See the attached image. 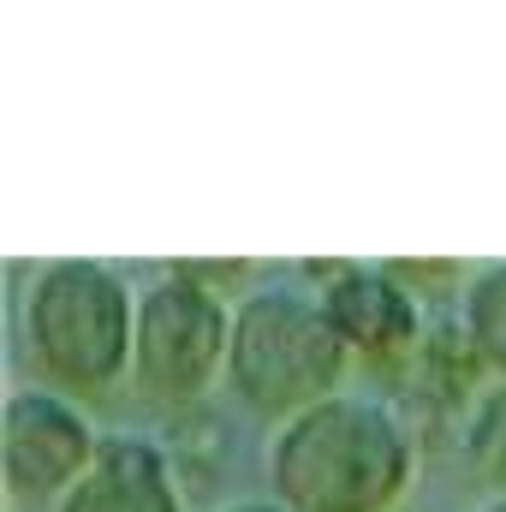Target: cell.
<instances>
[{
    "label": "cell",
    "mask_w": 506,
    "mask_h": 512,
    "mask_svg": "<svg viewBox=\"0 0 506 512\" xmlns=\"http://www.w3.org/2000/svg\"><path fill=\"white\" fill-rule=\"evenodd\" d=\"M233 352V298L209 286L191 262H167L137 286V334H131V387L161 405L185 411L227 387Z\"/></svg>",
    "instance_id": "obj_4"
},
{
    "label": "cell",
    "mask_w": 506,
    "mask_h": 512,
    "mask_svg": "<svg viewBox=\"0 0 506 512\" xmlns=\"http://www.w3.org/2000/svg\"><path fill=\"white\" fill-rule=\"evenodd\" d=\"M465 512H506V495H483V501H471Z\"/></svg>",
    "instance_id": "obj_11"
},
{
    "label": "cell",
    "mask_w": 506,
    "mask_h": 512,
    "mask_svg": "<svg viewBox=\"0 0 506 512\" xmlns=\"http://www.w3.org/2000/svg\"><path fill=\"white\" fill-rule=\"evenodd\" d=\"M459 346L477 370H489V382L506 376V256L471 268L465 298H459Z\"/></svg>",
    "instance_id": "obj_8"
},
{
    "label": "cell",
    "mask_w": 506,
    "mask_h": 512,
    "mask_svg": "<svg viewBox=\"0 0 506 512\" xmlns=\"http://www.w3.org/2000/svg\"><path fill=\"white\" fill-rule=\"evenodd\" d=\"M54 512H185V483L155 435L108 429L96 471Z\"/></svg>",
    "instance_id": "obj_7"
},
{
    "label": "cell",
    "mask_w": 506,
    "mask_h": 512,
    "mask_svg": "<svg viewBox=\"0 0 506 512\" xmlns=\"http://www.w3.org/2000/svg\"><path fill=\"white\" fill-rule=\"evenodd\" d=\"M108 429H96V417L84 411V399L60 393V387L24 382L6 393L0 411V471L12 501H66L102 459Z\"/></svg>",
    "instance_id": "obj_5"
},
{
    "label": "cell",
    "mask_w": 506,
    "mask_h": 512,
    "mask_svg": "<svg viewBox=\"0 0 506 512\" xmlns=\"http://www.w3.org/2000/svg\"><path fill=\"white\" fill-rule=\"evenodd\" d=\"M137 286L96 256H48L18 298V346L42 387L102 399L131 382Z\"/></svg>",
    "instance_id": "obj_2"
},
{
    "label": "cell",
    "mask_w": 506,
    "mask_h": 512,
    "mask_svg": "<svg viewBox=\"0 0 506 512\" xmlns=\"http://www.w3.org/2000/svg\"><path fill=\"white\" fill-rule=\"evenodd\" d=\"M215 512H292V507L274 501V495H239V501H221Z\"/></svg>",
    "instance_id": "obj_10"
},
{
    "label": "cell",
    "mask_w": 506,
    "mask_h": 512,
    "mask_svg": "<svg viewBox=\"0 0 506 512\" xmlns=\"http://www.w3.org/2000/svg\"><path fill=\"white\" fill-rule=\"evenodd\" d=\"M262 477L292 512H399L417 483V435L376 393H334L268 429Z\"/></svg>",
    "instance_id": "obj_1"
},
{
    "label": "cell",
    "mask_w": 506,
    "mask_h": 512,
    "mask_svg": "<svg viewBox=\"0 0 506 512\" xmlns=\"http://www.w3.org/2000/svg\"><path fill=\"white\" fill-rule=\"evenodd\" d=\"M316 292L322 310L334 322V334L346 340L352 358H376V364H399L423 346V298L405 286L399 268L381 262H334L316 268Z\"/></svg>",
    "instance_id": "obj_6"
},
{
    "label": "cell",
    "mask_w": 506,
    "mask_h": 512,
    "mask_svg": "<svg viewBox=\"0 0 506 512\" xmlns=\"http://www.w3.org/2000/svg\"><path fill=\"white\" fill-rule=\"evenodd\" d=\"M352 352L334 334L322 292L304 280H262L233 298V352H227V393L286 423L334 393H346Z\"/></svg>",
    "instance_id": "obj_3"
},
{
    "label": "cell",
    "mask_w": 506,
    "mask_h": 512,
    "mask_svg": "<svg viewBox=\"0 0 506 512\" xmlns=\"http://www.w3.org/2000/svg\"><path fill=\"white\" fill-rule=\"evenodd\" d=\"M465 459L489 483V495H506V376L477 387L465 417Z\"/></svg>",
    "instance_id": "obj_9"
}]
</instances>
